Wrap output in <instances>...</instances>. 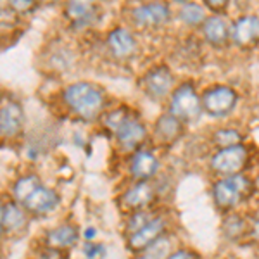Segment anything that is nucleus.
Masks as SVG:
<instances>
[{
    "label": "nucleus",
    "mask_w": 259,
    "mask_h": 259,
    "mask_svg": "<svg viewBox=\"0 0 259 259\" xmlns=\"http://www.w3.org/2000/svg\"><path fill=\"white\" fill-rule=\"evenodd\" d=\"M209 197L220 214L247 209L254 204L252 177L250 173H240L233 177L211 178Z\"/></svg>",
    "instance_id": "f257e3e1"
},
{
    "label": "nucleus",
    "mask_w": 259,
    "mask_h": 259,
    "mask_svg": "<svg viewBox=\"0 0 259 259\" xmlns=\"http://www.w3.org/2000/svg\"><path fill=\"white\" fill-rule=\"evenodd\" d=\"M66 107L83 121H95L106 112L107 97L99 85L90 81L71 83L62 92Z\"/></svg>",
    "instance_id": "f03ea898"
},
{
    "label": "nucleus",
    "mask_w": 259,
    "mask_h": 259,
    "mask_svg": "<svg viewBox=\"0 0 259 259\" xmlns=\"http://www.w3.org/2000/svg\"><path fill=\"white\" fill-rule=\"evenodd\" d=\"M254 164H256V157H254L252 147L247 142L233 145V147L211 150L206 159V169L211 178L252 173Z\"/></svg>",
    "instance_id": "7ed1b4c3"
},
{
    "label": "nucleus",
    "mask_w": 259,
    "mask_h": 259,
    "mask_svg": "<svg viewBox=\"0 0 259 259\" xmlns=\"http://www.w3.org/2000/svg\"><path fill=\"white\" fill-rule=\"evenodd\" d=\"M168 112L185 124H194L202 118V102L200 94L194 83L183 81L177 85L168 97Z\"/></svg>",
    "instance_id": "20e7f679"
},
{
    "label": "nucleus",
    "mask_w": 259,
    "mask_h": 259,
    "mask_svg": "<svg viewBox=\"0 0 259 259\" xmlns=\"http://www.w3.org/2000/svg\"><path fill=\"white\" fill-rule=\"evenodd\" d=\"M119 209L128 214L133 211L150 209V207H159L161 199L157 194L156 182H144V180H130L128 185L121 190L119 197Z\"/></svg>",
    "instance_id": "39448f33"
},
{
    "label": "nucleus",
    "mask_w": 259,
    "mask_h": 259,
    "mask_svg": "<svg viewBox=\"0 0 259 259\" xmlns=\"http://www.w3.org/2000/svg\"><path fill=\"white\" fill-rule=\"evenodd\" d=\"M200 102L207 118L227 119L239 106V94L228 85H212L200 94Z\"/></svg>",
    "instance_id": "423d86ee"
},
{
    "label": "nucleus",
    "mask_w": 259,
    "mask_h": 259,
    "mask_svg": "<svg viewBox=\"0 0 259 259\" xmlns=\"http://www.w3.org/2000/svg\"><path fill=\"white\" fill-rule=\"evenodd\" d=\"M162 171H164V161H162L159 150L154 149L152 145L135 150L126 157L128 180L154 182Z\"/></svg>",
    "instance_id": "0eeeda50"
},
{
    "label": "nucleus",
    "mask_w": 259,
    "mask_h": 259,
    "mask_svg": "<svg viewBox=\"0 0 259 259\" xmlns=\"http://www.w3.org/2000/svg\"><path fill=\"white\" fill-rule=\"evenodd\" d=\"M171 230H175L171 212L159 207V211L156 212V216H154L144 228L139 230L137 233H133V235L126 237V249L130 250V254L140 252V250L149 247L152 242H156L159 237L166 235V233L171 232Z\"/></svg>",
    "instance_id": "6e6552de"
},
{
    "label": "nucleus",
    "mask_w": 259,
    "mask_h": 259,
    "mask_svg": "<svg viewBox=\"0 0 259 259\" xmlns=\"http://www.w3.org/2000/svg\"><path fill=\"white\" fill-rule=\"evenodd\" d=\"M185 128L187 124L169 114L168 111L162 112L150 128V145L159 152H166L183 140Z\"/></svg>",
    "instance_id": "1a4fd4ad"
},
{
    "label": "nucleus",
    "mask_w": 259,
    "mask_h": 259,
    "mask_svg": "<svg viewBox=\"0 0 259 259\" xmlns=\"http://www.w3.org/2000/svg\"><path fill=\"white\" fill-rule=\"evenodd\" d=\"M116 145L123 154H133L135 150L150 145V130L139 116L132 114L121 126L112 133Z\"/></svg>",
    "instance_id": "9d476101"
},
{
    "label": "nucleus",
    "mask_w": 259,
    "mask_h": 259,
    "mask_svg": "<svg viewBox=\"0 0 259 259\" xmlns=\"http://www.w3.org/2000/svg\"><path fill=\"white\" fill-rule=\"evenodd\" d=\"M171 18H173V12H171L169 4L164 0H150V2L133 7L130 12L132 23L142 30H159L169 24Z\"/></svg>",
    "instance_id": "9b49d317"
},
{
    "label": "nucleus",
    "mask_w": 259,
    "mask_h": 259,
    "mask_svg": "<svg viewBox=\"0 0 259 259\" xmlns=\"http://www.w3.org/2000/svg\"><path fill=\"white\" fill-rule=\"evenodd\" d=\"M142 89L152 100H164L175 89V76L166 64H157L150 68L142 78Z\"/></svg>",
    "instance_id": "f8f14e48"
},
{
    "label": "nucleus",
    "mask_w": 259,
    "mask_h": 259,
    "mask_svg": "<svg viewBox=\"0 0 259 259\" xmlns=\"http://www.w3.org/2000/svg\"><path fill=\"white\" fill-rule=\"evenodd\" d=\"M220 235L230 245H242L247 244L249 235V220L247 211H233L221 214L220 223Z\"/></svg>",
    "instance_id": "ddd939ff"
},
{
    "label": "nucleus",
    "mask_w": 259,
    "mask_h": 259,
    "mask_svg": "<svg viewBox=\"0 0 259 259\" xmlns=\"http://www.w3.org/2000/svg\"><path fill=\"white\" fill-rule=\"evenodd\" d=\"M230 40L239 49H254L259 45V18L254 14H242L232 23Z\"/></svg>",
    "instance_id": "4468645a"
},
{
    "label": "nucleus",
    "mask_w": 259,
    "mask_h": 259,
    "mask_svg": "<svg viewBox=\"0 0 259 259\" xmlns=\"http://www.w3.org/2000/svg\"><path fill=\"white\" fill-rule=\"evenodd\" d=\"M106 45H107V50H109L111 56L118 61L132 59L137 52V47H139L135 35H133L128 28H123V26H118L109 31Z\"/></svg>",
    "instance_id": "2eb2a0df"
},
{
    "label": "nucleus",
    "mask_w": 259,
    "mask_h": 259,
    "mask_svg": "<svg viewBox=\"0 0 259 259\" xmlns=\"http://www.w3.org/2000/svg\"><path fill=\"white\" fill-rule=\"evenodd\" d=\"M64 16L74 30H83L97 19V2L95 0H66Z\"/></svg>",
    "instance_id": "dca6fc26"
},
{
    "label": "nucleus",
    "mask_w": 259,
    "mask_h": 259,
    "mask_svg": "<svg viewBox=\"0 0 259 259\" xmlns=\"http://www.w3.org/2000/svg\"><path fill=\"white\" fill-rule=\"evenodd\" d=\"M230 30H232V24L223 18V14L207 16V19L200 26V33H202L204 41L214 49L227 47L230 41H232L230 40Z\"/></svg>",
    "instance_id": "f3484780"
},
{
    "label": "nucleus",
    "mask_w": 259,
    "mask_h": 259,
    "mask_svg": "<svg viewBox=\"0 0 259 259\" xmlns=\"http://www.w3.org/2000/svg\"><path fill=\"white\" fill-rule=\"evenodd\" d=\"M21 206H23L24 211L33 212V214H47V212H52L59 206V195L52 189H47V187H44L40 183V185L21 202Z\"/></svg>",
    "instance_id": "a211bd4d"
},
{
    "label": "nucleus",
    "mask_w": 259,
    "mask_h": 259,
    "mask_svg": "<svg viewBox=\"0 0 259 259\" xmlns=\"http://www.w3.org/2000/svg\"><path fill=\"white\" fill-rule=\"evenodd\" d=\"M24 124V112L21 104L7 102L0 107V137L2 139H16L21 135Z\"/></svg>",
    "instance_id": "6ab92c4d"
},
{
    "label": "nucleus",
    "mask_w": 259,
    "mask_h": 259,
    "mask_svg": "<svg viewBox=\"0 0 259 259\" xmlns=\"http://www.w3.org/2000/svg\"><path fill=\"white\" fill-rule=\"evenodd\" d=\"M247 142V135L237 126H216L207 137V145L211 150L227 149Z\"/></svg>",
    "instance_id": "aec40b11"
},
{
    "label": "nucleus",
    "mask_w": 259,
    "mask_h": 259,
    "mask_svg": "<svg viewBox=\"0 0 259 259\" xmlns=\"http://www.w3.org/2000/svg\"><path fill=\"white\" fill-rule=\"evenodd\" d=\"M78 242H80V230L71 223L59 225L47 233V245L54 249H73Z\"/></svg>",
    "instance_id": "412c9836"
},
{
    "label": "nucleus",
    "mask_w": 259,
    "mask_h": 259,
    "mask_svg": "<svg viewBox=\"0 0 259 259\" xmlns=\"http://www.w3.org/2000/svg\"><path fill=\"white\" fill-rule=\"evenodd\" d=\"M175 239H177V232L171 230L166 235L159 237L156 242H152L149 247H145L137 254H132V259H166L171 250L177 247Z\"/></svg>",
    "instance_id": "4be33fe9"
},
{
    "label": "nucleus",
    "mask_w": 259,
    "mask_h": 259,
    "mask_svg": "<svg viewBox=\"0 0 259 259\" xmlns=\"http://www.w3.org/2000/svg\"><path fill=\"white\" fill-rule=\"evenodd\" d=\"M178 19L187 28H200L204 24V21L207 19V9L197 2H187L183 6H180Z\"/></svg>",
    "instance_id": "5701e85b"
},
{
    "label": "nucleus",
    "mask_w": 259,
    "mask_h": 259,
    "mask_svg": "<svg viewBox=\"0 0 259 259\" xmlns=\"http://www.w3.org/2000/svg\"><path fill=\"white\" fill-rule=\"evenodd\" d=\"M159 207H150V209H140V211L128 212L126 220H124V239L144 228L145 225L156 216V212L159 211Z\"/></svg>",
    "instance_id": "b1692460"
},
{
    "label": "nucleus",
    "mask_w": 259,
    "mask_h": 259,
    "mask_svg": "<svg viewBox=\"0 0 259 259\" xmlns=\"http://www.w3.org/2000/svg\"><path fill=\"white\" fill-rule=\"evenodd\" d=\"M26 225V214L18 204H7L4 206V230L19 232Z\"/></svg>",
    "instance_id": "393cba45"
},
{
    "label": "nucleus",
    "mask_w": 259,
    "mask_h": 259,
    "mask_svg": "<svg viewBox=\"0 0 259 259\" xmlns=\"http://www.w3.org/2000/svg\"><path fill=\"white\" fill-rule=\"evenodd\" d=\"M132 114H133V112L130 111V107L119 106V107H112V109L104 112V114L100 116V121H102L104 128L109 130L111 133H114L116 130H118Z\"/></svg>",
    "instance_id": "a878e982"
},
{
    "label": "nucleus",
    "mask_w": 259,
    "mask_h": 259,
    "mask_svg": "<svg viewBox=\"0 0 259 259\" xmlns=\"http://www.w3.org/2000/svg\"><path fill=\"white\" fill-rule=\"evenodd\" d=\"M40 183H41L40 180L36 178V177H33V175L18 180V182H16V185H14V190H12V194H14V199L21 204L24 199L28 197V195L31 194L33 190L36 189V187L40 185Z\"/></svg>",
    "instance_id": "bb28decb"
},
{
    "label": "nucleus",
    "mask_w": 259,
    "mask_h": 259,
    "mask_svg": "<svg viewBox=\"0 0 259 259\" xmlns=\"http://www.w3.org/2000/svg\"><path fill=\"white\" fill-rule=\"evenodd\" d=\"M245 211H247V220H249L247 244L257 245L259 249V206H249Z\"/></svg>",
    "instance_id": "cd10ccee"
},
{
    "label": "nucleus",
    "mask_w": 259,
    "mask_h": 259,
    "mask_svg": "<svg viewBox=\"0 0 259 259\" xmlns=\"http://www.w3.org/2000/svg\"><path fill=\"white\" fill-rule=\"evenodd\" d=\"M166 259H204V256L190 245H177Z\"/></svg>",
    "instance_id": "c85d7f7f"
},
{
    "label": "nucleus",
    "mask_w": 259,
    "mask_h": 259,
    "mask_svg": "<svg viewBox=\"0 0 259 259\" xmlns=\"http://www.w3.org/2000/svg\"><path fill=\"white\" fill-rule=\"evenodd\" d=\"M12 12H19V14H28V12L35 11L38 0H7Z\"/></svg>",
    "instance_id": "c756f323"
},
{
    "label": "nucleus",
    "mask_w": 259,
    "mask_h": 259,
    "mask_svg": "<svg viewBox=\"0 0 259 259\" xmlns=\"http://www.w3.org/2000/svg\"><path fill=\"white\" fill-rule=\"evenodd\" d=\"M202 2L204 7L212 14H223L230 6V0H202Z\"/></svg>",
    "instance_id": "7c9ffc66"
},
{
    "label": "nucleus",
    "mask_w": 259,
    "mask_h": 259,
    "mask_svg": "<svg viewBox=\"0 0 259 259\" xmlns=\"http://www.w3.org/2000/svg\"><path fill=\"white\" fill-rule=\"evenodd\" d=\"M252 177V187H254V204L252 206H259V168L250 173Z\"/></svg>",
    "instance_id": "2f4dec72"
},
{
    "label": "nucleus",
    "mask_w": 259,
    "mask_h": 259,
    "mask_svg": "<svg viewBox=\"0 0 259 259\" xmlns=\"http://www.w3.org/2000/svg\"><path fill=\"white\" fill-rule=\"evenodd\" d=\"M95 235H97V232H95V228H94V227L87 228L85 232H83V239H85L87 242H89V240H94V239H95Z\"/></svg>",
    "instance_id": "473e14b6"
},
{
    "label": "nucleus",
    "mask_w": 259,
    "mask_h": 259,
    "mask_svg": "<svg viewBox=\"0 0 259 259\" xmlns=\"http://www.w3.org/2000/svg\"><path fill=\"white\" fill-rule=\"evenodd\" d=\"M4 232V207L0 206V235Z\"/></svg>",
    "instance_id": "72a5a7b5"
},
{
    "label": "nucleus",
    "mask_w": 259,
    "mask_h": 259,
    "mask_svg": "<svg viewBox=\"0 0 259 259\" xmlns=\"http://www.w3.org/2000/svg\"><path fill=\"white\" fill-rule=\"evenodd\" d=\"M175 4H180V6H183V4H187V2H192V0H173Z\"/></svg>",
    "instance_id": "f704fd0d"
},
{
    "label": "nucleus",
    "mask_w": 259,
    "mask_h": 259,
    "mask_svg": "<svg viewBox=\"0 0 259 259\" xmlns=\"http://www.w3.org/2000/svg\"><path fill=\"white\" fill-rule=\"evenodd\" d=\"M6 4H7V0H0V7H6Z\"/></svg>",
    "instance_id": "c9c22d12"
},
{
    "label": "nucleus",
    "mask_w": 259,
    "mask_h": 259,
    "mask_svg": "<svg viewBox=\"0 0 259 259\" xmlns=\"http://www.w3.org/2000/svg\"><path fill=\"white\" fill-rule=\"evenodd\" d=\"M44 2H59V0H44Z\"/></svg>",
    "instance_id": "e433bc0d"
}]
</instances>
